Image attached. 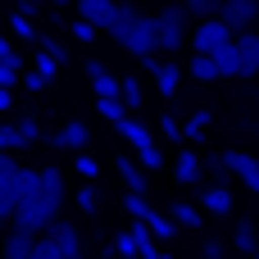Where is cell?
Here are the masks:
<instances>
[{"instance_id":"30bf717a","label":"cell","mask_w":259,"mask_h":259,"mask_svg":"<svg viewBox=\"0 0 259 259\" xmlns=\"http://www.w3.org/2000/svg\"><path fill=\"white\" fill-rule=\"evenodd\" d=\"M173 178L182 182V187H196V182H205V173H200V155L196 150H178V159H173Z\"/></svg>"},{"instance_id":"d4e9b609","label":"cell","mask_w":259,"mask_h":259,"mask_svg":"<svg viewBox=\"0 0 259 259\" xmlns=\"http://www.w3.org/2000/svg\"><path fill=\"white\" fill-rule=\"evenodd\" d=\"M9 32H14V36H23V41H36V23H32L27 14H18V9L9 14Z\"/></svg>"},{"instance_id":"5b68a950","label":"cell","mask_w":259,"mask_h":259,"mask_svg":"<svg viewBox=\"0 0 259 259\" xmlns=\"http://www.w3.org/2000/svg\"><path fill=\"white\" fill-rule=\"evenodd\" d=\"M228 41H232V32H228L219 18H200L196 32H191V50H196V55H214V50L228 46Z\"/></svg>"},{"instance_id":"60d3db41","label":"cell","mask_w":259,"mask_h":259,"mask_svg":"<svg viewBox=\"0 0 259 259\" xmlns=\"http://www.w3.org/2000/svg\"><path fill=\"white\" fill-rule=\"evenodd\" d=\"M159 132H164V137H168V141H173V146H178V141H182V127H178V123H173V114H164V118H159Z\"/></svg>"},{"instance_id":"9a60e30c","label":"cell","mask_w":259,"mask_h":259,"mask_svg":"<svg viewBox=\"0 0 259 259\" xmlns=\"http://www.w3.org/2000/svg\"><path fill=\"white\" fill-rule=\"evenodd\" d=\"M114 127H118V137H123V141H132L137 150H141V146H150V127H146V123H141L137 114H127V118H118Z\"/></svg>"},{"instance_id":"7dc6e473","label":"cell","mask_w":259,"mask_h":259,"mask_svg":"<svg viewBox=\"0 0 259 259\" xmlns=\"http://www.w3.org/2000/svg\"><path fill=\"white\" fill-rule=\"evenodd\" d=\"M36 5H41V0H18V14H27V18H32V14H36Z\"/></svg>"},{"instance_id":"603a6c76","label":"cell","mask_w":259,"mask_h":259,"mask_svg":"<svg viewBox=\"0 0 259 259\" xmlns=\"http://www.w3.org/2000/svg\"><path fill=\"white\" fill-rule=\"evenodd\" d=\"M168 219H173L178 228H200V223H205V214H200L196 205H187V200H173V214H168Z\"/></svg>"},{"instance_id":"4dcf8cb0","label":"cell","mask_w":259,"mask_h":259,"mask_svg":"<svg viewBox=\"0 0 259 259\" xmlns=\"http://www.w3.org/2000/svg\"><path fill=\"white\" fill-rule=\"evenodd\" d=\"M96 200H100V196H96V182H87V187L77 191V209H82V214H100Z\"/></svg>"},{"instance_id":"ffe728a7","label":"cell","mask_w":259,"mask_h":259,"mask_svg":"<svg viewBox=\"0 0 259 259\" xmlns=\"http://www.w3.org/2000/svg\"><path fill=\"white\" fill-rule=\"evenodd\" d=\"M132 232V241H137V259H159V241L146 232V223H137V228H127Z\"/></svg>"},{"instance_id":"f35d334b","label":"cell","mask_w":259,"mask_h":259,"mask_svg":"<svg viewBox=\"0 0 259 259\" xmlns=\"http://www.w3.org/2000/svg\"><path fill=\"white\" fill-rule=\"evenodd\" d=\"M18 82H27V91H46V87H50L36 68H23V73H18Z\"/></svg>"},{"instance_id":"f6af8a7d","label":"cell","mask_w":259,"mask_h":259,"mask_svg":"<svg viewBox=\"0 0 259 259\" xmlns=\"http://www.w3.org/2000/svg\"><path fill=\"white\" fill-rule=\"evenodd\" d=\"M14 168H18V164H14V155H5V150H0V187L14 178Z\"/></svg>"},{"instance_id":"ba28073f","label":"cell","mask_w":259,"mask_h":259,"mask_svg":"<svg viewBox=\"0 0 259 259\" xmlns=\"http://www.w3.org/2000/svg\"><path fill=\"white\" fill-rule=\"evenodd\" d=\"M223 164H228V173H237V178L246 182V191H255V196H259V159H255V155H246V150H228Z\"/></svg>"},{"instance_id":"83f0119b","label":"cell","mask_w":259,"mask_h":259,"mask_svg":"<svg viewBox=\"0 0 259 259\" xmlns=\"http://www.w3.org/2000/svg\"><path fill=\"white\" fill-rule=\"evenodd\" d=\"M191 77H196V82H214V77H219L214 59H209V55H196V59H191Z\"/></svg>"},{"instance_id":"cb8c5ba5","label":"cell","mask_w":259,"mask_h":259,"mask_svg":"<svg viewBox=\"0 0 259 259\" xmlns=\"http://www.w3.org/2000/svg\"><path fill=\"white\" fill-rule=\"evenodd\" d=\"M14 196L18 200H27V196H36V168H14Z\"/></svg>"},{"instance_id":"f5cc1de1","label":"cell","mask_w":259,"mask_h":259,"mask_svg":"<svg viewBox=\"0 0 259 259\" xmlns=\"http://www.w3.org/2000/svg\"><path fill=\"white\" fill-rule=\"evenodd\" d=\"M250 259H259V250H255V255H250Z\"/></svg>"},{"instance_id":"e575fe53","label":"cell","mask_w":259,"mask_h":259,"mask_svg":"<svg viewBox=\"0 0 259 259\" xmlns=\"http://www.w3.org/2000/svg\"><path fill=\"white\" fill-rule=\"evenodd\" d=\"M27 259H64V255L55 250V241H46V237H36V241H32V255H27Z\"/></svg>"},{"instance_id":"d6a6232c","label":"cell","mask_w":259,"mask_h":259,"mask_svg":"<svg viewBox=\"0 0 259 259\" xmlns=\"http://www.w3.org/2000/svg\"><path fill=\"white\" fill-rule=\"evenodd\" d=\"M182 9L196 14V18H214L219 14V0H182Z\"/></svg>"},{"instance_id":"3957f363","label":"cell","mask_w":259,"mask_h":259,"mask_svg":"<svg viewBox=\"0 0 259 259\" xmlns=\"http://www.w3.org/2000/svg\"><path fill=\"white\" fill-rule=\"evenodd\" d=\"M232 36L237 32H250V23L259 18V0H219V14H214Z\"/></svg>"},{"instance_id":"836d02e7","label":"cell","mask_w":259,"mask_h":259,"mask_svg":"<svg viewBox=\"0 0 259 259\" xmlns=\"http://www.w3.org/2000/svg\"><path fill=\"white\" fill-rule=\"evenodd\" d=\"M205 127H209V114L200 109V114H191V123L182 127V137H191V141H200V137H205Z\"/></svg>"},{"instance_id":"44dd1931","label":"cell","mask_w":259,"mask_h":259,"mask_svg":"<svg viewBox=\"0 0 259 259\" xmlns=\"http://www.w3.org/2000/svg\"><path fill=\"white\" fill-rule=\"evenodd\" d=\"M209 59H214L219 77H237V46H232V41H228V46H219V50H214Z\"/></svg>"},{"instance_id":"d6986e66","label":"cell","mask_w":259,"mask_h":259,"mask_svg":"<svg viewBox=\"0 0 259 259\" xmlns=\"http://www.w3.org/2000/svg\"><path fill=\"white\" fill-rule=\"evenodd\" d=\"M232 246H237L241 255H255V250H259V232H255V223H246V219H241V223H237V232H232Z\"/></svg>"},{"instance_id":"4316f807","label":"cell","mask_w":259,"mask_h":259,"mask_svg":"<svg viewBox=\"0 0 259 259\" xmlns=\"http://www.w3.org/2000/svg\"><path fill=\"white\" fill-rule=\"evenodd\" d=\"M96 109H100V118H109V123L127 118V105H123L118 96H105V100H96Z\"/></svg>"},{"instance_id":"8992f818","label":"cell","mask_w":259,"mask_h":259,"mask_svg":"<svg viewBox=\"0 0 259 259\" xmlns=\"http://www.w3.org/2000/svg\"><path fill=\"white\" fill-rule=\"evenodd\" d=\"M237 77H259V32H237Z\"/></svg>"},{"instance_id":"ac0fdd59","label":"cell","mask_w":259,"mask_h":259,"mask_svg":"<svg viewBox=\"0 0 259 259\" xmlns=\"http://www.w3.org/2000/svg\"><path fill=\"white\" fill-rule=\"evenodd\" d=\"M114 168L123 173V182H127V191H132V196H146V173H141V168H137V164H132L127 155H123V159H118Z\"/></svg>"},{"instance_id":"e0dca14e","label":"cell","mask_w":259,"mask_h":259,"mask_svg":"<svg viewBox=\"0 0 259 259\" xmlns=\"http://www.w3.org/2000/svg\"><path fill=\"white\" fill-rule=\"evenodd\" d=\"M118 100L127 105V114H137V109H141V100H146L141 82H137V77H118Z\"/></svg>"},{"instance_id":"52a82bcc","label":"cell","mask_w":259,"mask_h":259,"mask_svg":"<svg viewBox=\"0 0 259 259\" xmlns=\"http://www.w3.org/2000/svg\"><path fill=\"white\" fill-rule=\"evenodd\" d=\"M77 18L96 32H109V23L118 18V0H77Z\"/></svg>"},{"instance_id":"d590c367","label":"cell","mask_w":259,"mask_h":259,"mask_svg":"<svg viewBox=\"0 0 259 259\" xmlns=\"http://www.w3.org/2000/svg\"><path fill=\"white\" fill-rule=\"evenodd\" d=\"M14 132L23 137V146H32V141L41 137V127H36V118H18V123H14Z\"/></svg>"},{"instance_id":"7c38bea8","label":"cell","mask_w":259,"mask_h":259,"mask_svg":"<svg viewBox=\"0 0 259 259\" xmlns=\"http://www.w3.org/2000/svg\"><path fill=\"white\" fill-rule=\"evenodd\" d=\"M87 77H91V87H96V100H105V96H118V77L100 64V59H87Z\"/></svg>"},{"instance_id":"6da1fadb","label":"cell","mask_w":259,"mask_h":259,"mask_svg":"<svg viewBox=\"0 0 259 259\" xmlns=\"http://www.w3.org/2000/svg\"><path fill=\"white\" fill-rule=\"evenodd\" d=\"M59 205H64V168H36V196H27V200L14 205L9 228L41 237L46 223L59 219Z\"/></svg>"},{"instance_id":"ab89813d","label":"cell","mask_w":259,"mask_h":259,"mask_svg":"<svg viewBox=\"0 0 259 259\" xmlns=\"http://www.w3.org/2000/svg\"><path fill=\"white\" fill-rule=\"evenodd\" d=\"M18 146H23V137H18L14 127H5V123H0V150L9 155V150H18Z\"/></svg>"},{"instance_id":"816d5d0a","label":"cell","mask_w":259,"mask_h":259,"mask_svg":"<svg viewBox=\"0 0 259 259\" xmlns=\"http://www.w3.org/2000/svg\"><path fill=\"white\" fill-rule=\"evenodd\" d=\"M118 259H132V255H118Z\"/></svg>"},{"instance_id":"9c48e42d","label":"cell","mask_w":259,"mask_h":259,"mask_svg":"<svg viewBox=\"0 0 259 259\" xmlns=\"http://www.w3.org/2000/svg\"><path fill=\"white\" fill-rule=\"evenodd\" d=\"M150 73H155V87H159V96H178V82H182V68L173 64V59H155V55H146L141 59Z\"/></svg>"},{"instance_id":"ee69618b","label":"cell","mask_w":259,"mask_h":259,"mask_svg":"<svg viewBox=\"0 0 259 259\" xmlns=\"http://www.w3.org/2000/svg\"><path fill=\"white\" fill-rule=\"evenodd\" d=\"M18 73H23V68H14V64H0V87H9V91H14Z\"/></svg>"},{"instance_id":"4fadbf2b","label":"cell","mask_w":259,"mask_h":259,"mask_svg":"<svg viewBox=\"0 0 259 259\" xmlns=\"http://www.w3.org/2000/svg\"><path fill=\"white\" fill-rule=\"evenodd\" d=\"M200 214H232V191L228 187H205L200 191Z\"/></svg>"},{"instance_id":"8fae6325","label":"cell","mask_w":259,"mask_h":259,"mask_svg":"<svg viewBox=\"0 0 259 259\" xmlns=\"http://www.w3.org/2000/svg\"><path fill=\"white\" fill-rule=\"evenodd\" d=\"M50 146H59V150H87L91 146V132H87V123H64V132H55L50 137Z\"/></svg>"},{"instance_id":"484cf974","label":"cell","mask_w":259,"mask_h":259,"mask_svg":"<svg viewBox=\"0 0 259 259\" xmlns=\"http://www.w3.org/2000/svg\"><path fill=\"white\" fill-rule=\"evenodd\" d=\"M32 68H36V73H41L46 82H55V77H59V59H55L50 50H36V59H32Z\"/></svg>"},{"instance_id":"b9f144b4","label":"cell","mask_w":259,"mask_h":259,"mask_svg":"<svg viewBox=\"0 0 259 259\" xmlns=\"http://www.w3.org/2000/svg\"><path fill=\"white\" fill-rule=\"evenodd\" d=\"M0 64H14V68H23V59H18V50L9 46V36H0Z\"/></svg>"},{"instance_id":"f546056e","label":"cell","mask_w":259,"mask_h":259,"mask_svg":"<svg viewBox=\"0 0 259 259\" xmlns=\"http://www.w3.org/2000/svg\"><path fill=\"white\" fill-rule=\"evenodd\" d=\"M73 168L82 173V182H96V178H100V164H96L87 150H77V164H73Z\"/></svg>"},{"instance_id":"74e56055","label":"cell","mask_w":259,"mask_h":259,"mask_svg":"<svg viewBox=\"0 0 259 259\" xmlns=\"http://www.w3.org/2000/svg\"><path fill=\"white\" fill-rule=\"evenodd\" d=\"M123 209H127L132 219H141V214L150 209V200H146V196H132V191H127V196H123Z\"/></svg>"},{"instance_id":"8d00e7d4","label":"cell","mask_w":259,"mask_h":259,"mask_svg":"<svg viewBox=\"0 0 259 259\" xmlns=\"http://www.w3.org/2000/svg\"><path fill=\"white\" fill-rule=\"evenodd\" d=\"M109 250H114V259H118V255H132V259H137V241H132V232H118Z\"/></svg>"},{"instance_id":"f1b7e54d","label":"cell","mask_w":259,"mask_h":259,"mask_svg":"<svg viewBox=\"0 0 259 259\" xmlns=\"http://www.w3.org/2000/svg\"><path fill=\"white\" fill-rule=\"evenodd\" d=\"M137 159H141V168H164V150L150 141V146H141L137 150Z\"/></svg>"},{"instance_id":"277c9868","label":"cell","mask_w":259,"mask_h":259,"mask_svg":"<svg viewBox=\"0 0 259 259\" xmlns=\"http://www.w3.org/2000/svg\"><path fill=\"white\" fill-rule=\"evenodd\" d=\"M46 241H55V250L64 259H82V232L68 223V219H55V223H46V232H41Z\"/></svg>"},{"instance_id":"5bb4252c","label":"cell","mask_w":259,"mask_h":259,"mask_svg":"<svg viewBox=\"0 0 259 259\" xmlns=\"http://www.w3.org/2000/svg\"><path fill=\"white\" fill-rule=\"evenodd\" d=\"M32 232H18V228H9V237H5V246H0V259H27L32 255Z\"/></svg>"},{"instance_id":"1f68e13d","label":"cell","mask_w":259,"mask_h":259,"mask_svg":"<svg viewBox=\"0 0 259 259\" xmlns=\"http://www.w3.org/2000/svg\"><path fill=\"white\" fill-rule=\"evenodd\" d=\"M9 182H14V178H9ZM9 182L0 187V228L9 223V214H14V205H18V196H14V187H9Z\"/></svg>"},{"instance_id":"681fc988","label":"cell","mask_w":259,"mask_h":259,"mask_svg":"<svg viewBox=\"0 0 259 259\" xmlns=\"http://www.w3.org/2000/svg\"><path fill=\"white\" fill-rule=\"evenodd\" d=\"M41 5H73V0H41Z\"/></svg>"},{"instance_id":"7a4b0ae2","label":"cell","mask_w":259,"mask_h":259,"mask_svg":"<svg viewBox=\"0 0 259 259\" xmlns=\"http://www.w3.org/2000/svg\"><path fill=\"white\" fill-rule=\"evenodd\" d=\"M155 18H159V55H178L187 46V18L191 14L182 5H164Z\"/></svg>"},{"instance_id":"c3c4849f","label":"cell","mask_w":259,"mask_h":259,"mask_svg":"<svg viewBox=\"0 0 259 259\" xmlns=\"http://www.w3.org/2000/svg\"><path fill=\"white\" fill-rule=\"evenodd\" d=\"M9 105H14V91H9V87H0V114H5Z\"/></svg>"},{"instance_id":"7402d4cb","label":"cell","mask_w":259,"mask_h":259,"mask_svg":"<svg viewBox=\"0 0 259 259\" xmlns=\"http://www.w3.org/2000/svg\"><path fill=\"white\" fill-rule=\"evenodd\" d=\"M200 173H209V187H228V164H223V155H205L200 159Z\"/></svg>"},{"instance_id":"bcb514c9","label":"cell","mask_w":259,"mask_h":259,"mask_svg":"<svg viewBox=\"0 0 259 259\" xmlns=\"http://www.w3.org/2000/svg\"><path fill=\"white\" fill-rule=\"evenodd\" d=\"M205 259H223V246L219 241H205Z\"/></svg>"},{"instance_id":"f907efd6","label":"cell","mask_w":259,"mask_h":259,"mask_svg":"<svg viewBox=\"0 0 259 259\" xmlns=\"http://www.w3.org/2000/svg\"><path fill=\"white\" fill-rule=\"evenodd\" d=\"M159 259H173V255H164V250H159Z\"/></svg>"},{"instance_id":"7bdbcfd3","label":"cell","mask_w":259,"mask_h":259,"mask_svg":"<svg viewBox=\"0 0 259 259\" xmlns=\"http://www.w3.org/2000/svg\"><path fill=\"white\" fill-rule=\"evenodd\" d=\"M73 36H77V41H82V46H91V41H96V27H91V23H82V18H77V23H73Z\"/></svg>"},{"instance_id":"2e32d148","label":"cell","mask_w":259,"mask_h":259,"mask_svg":"<svg viewBox=\"0 0 259 259\" xmlns=\"http://www.w3.org/2000/svg\"><path fill=\"white\" fill-rule=\"evenodd\" d=\"M137 223H146V232H150L155 241H173V219H168V214H159L155 205H150V209H146Z\"/></svg>"}]
</instances>
